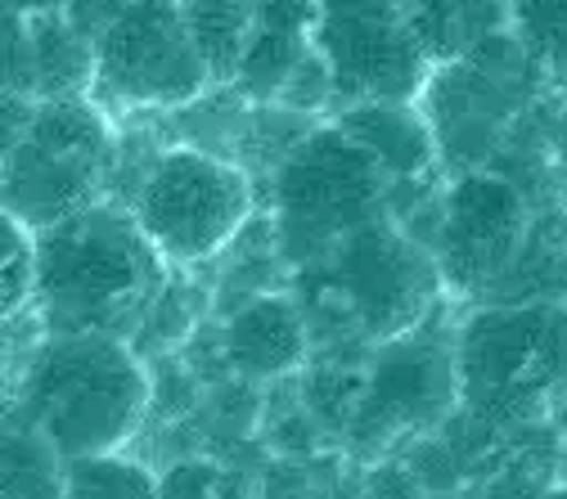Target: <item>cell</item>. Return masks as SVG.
<instances>
[{
    "mask_svg": "<svg viewBox=\"0 0 567 499\" xmlns=\"http://www.w3.org/2000/svg\"><path fill=\"white\" fill-rule=\"evenodd\" d=\"M172 261L135 226L131 207L104 198L37 230V298L50 333L135 337L167 293Z\"/></svg>",
    "mask_w": 567,
    "mask_h": 499,
    "instance_id": "6da1fadb",
    "label": "cell"
},
{
    "mask_svg": "<svg viewBox=\"0 0 567 499\" xmlns=\"http://www.w3.org/2000/svg\"><path fill=\"white\" fill-rule=\"evenodd\" d=\"M150 370L126 337L41 333L32 346L14 414L45 433L63 459L122 450L150 414Z\"/></svg>",
    "mask_w": 567,
    "mask_h": 499,
    "instance_id": "7a4b0ae2",
    "label": "cell"
},
{
    "mask_svg": "<svg viewBox=\"0 0 567 499\" xmlns=\"http://www.w3.org/2000/svg\"><path fill=\"white\" fill-rule=\"evenodd\" d=\"M455 392L486 433H523L567 405V302H477L455 329Z\"/></svg>",
    "mask_w": 567,
    "mask_h": 499,
    "instance_id": "3957f363",
    "label": "cell"
},
{
    "mask_svg": "<svg viewBox=\"0 0 567 499\" xmlns=\"http://www.w3.org/2000/svg\"><path fill=\"white\" fill-rule=\"evenodd\" d=\"M302 289L307 320L329 311L357 337L392 342L429 324L446 283L429 248L396 217H379L333 243L320 261L302 266Z\"/></svg>",
    "mask_w": 567,
    "mask_h": 499,
    "instance_id": "277c9868",
    "label": "cell"
},
{
    "mask_svg": "<svg viewBox=\"0 0 567 499\" xmlns=\"http://www.w3.org/2000/svg\"><path fill=\"white\" fill-rule=\"evenodd\" d=\"M379 217H392V180L338 122L311 126L275 163V248L289 266L320 261Z\"/></svg>",
    "mask_w": 567,
    "mask_h": 499,
    "instance_id": "5b68a950",
    "label": "cell"
},
{
    "mask_svg": "<svg viewBox=\"0 0 567 499\" xmlns=\"http://www.w3.org/2000/svg\"><path fill=\"white\" fill-rule=\"evenodd\" d=\"M549 77L514 37V28L491 32L464 54L433 67L419 91V108L437 135V158L451 176L486 167L505 145L509 126L545 95Z\"/></svg>",
    "mask_w": 567,
    "mask_h": 499,
    "instance_id": "8992f818",
    "label": "cell"
},
{
    "mask_svg": "<svg viewBox=\"0 0 567 499\" xmlns=\"http://www.w3.org/2000/svg\"><path fill=\"white\" fill-rule=\"evenodd\" d=\"M117 131L100 100H37L19 149L0 163V202L45 230L104 198L117 171Z\"/></svg>",
    "mask_w": 567,
    "mask_h": 499,
    "instance_id": "52a82bcc",
    "label": "cell"
},
{
    "mask_svg": "<svg viewBox=\"0 0 567 499\" xmlns=\"http://www.w3.org/2000/svg\"><path fill=\"white\" fill-rule=\"evenodd\" d=\"M252 176L198 145H167L135 176L131 217L172 266L212 261L252 221Z\"/></svg>",
    "mask_w": 567,
    "mask_h": 499,
    "instance_id": "ba28073f",
    "label": "cell"
},
{
    "mask_svg": "<svg viewBox=\"0 0 567 499\" xmlns=\"http://www.w3.org/2000/svg\"><path fill=\"white\" fill-rule=\"evenodd\" d=\"M212 86L207 63L189 37L181 0H135L95 41V91L109 113H176Z\"/></svg>",
    "mask_w": 567,
    "mask_h": 499,
    "instance_id": "9c48e42d",
    "label": "cell"
},
{
    "mask_svg": "<svg viewBox=\"0 0 567 499\" xmlns=\"http://www.w3.org/2000/svg\"><path fill=\"white\" fill-rule=\"evenodd\" d=\"M536 207L545 202H532V194L518 180H509L495 167H473L451 176L429 239L446 293L482 302L486 289L505 274V266L523 248Z\"/></svg>",
    "mask_w": 567,
    "mask_h": 499,
    "instance_id": "30bf717a",
    "label": "cell"
},
{
    "mask_svg": "<svg viewBox=\"0 0 567 499\" xmlns=\"http://www.w3.org/2000/svg\"><path fill=\"white\" fill-rule=\"evenodd\" d=\"M316 45L333 67L338 108L419 100L433 77V59L410 28V0H320Z\"/></svg>",
    "mask_w": 567,
    "mask_h": 499,
    "instance_id": "8fae6325",
    "label": "cell"
},
{
    "mask_svg": "<svg viewBox=\"0 0 567 499\" xmlns=\"http://www.w3.org/2000/svg\"><path fill=\"white\" fill-rule=\"evenodd\" d=\"M419 329H410L392 342H379L370 378L361 387L357 437L388 441L396 433H419V427H433L451 405H460L455 337H451V346H437L429 337H419Z\"/></svg>",
    "mask_w": 567,
    "mask_h": 499,
    "instance_id": "7c38bea8",
    "label": "cell"
},
{
    "mask_svg": "<svg viewBox=\"0 0 567 499\" xmlns=\"http://www.w3.org/2000/svg\"><path fill=\"white\" fill-rule=\"evenodd\" d=\"M333 122L357 139V145L383 167V176L396 185H429L442 167L437 135L414 100H361L342 104Z\"/></svg>",
    "mask_w": 567,
    "mask_h": 499,
    "instance_id": "4fadbf2b",
    "label": "cell"
},
{
    "mask_svg": "<svg viewBox=\"0 0 567 499\" xmlns=\"http://www.w3.org/2000/svg\"><path fill=\"white\" fill-rule=\"evenodd\" d=\"M221 346H226V361L252 378H279L307 361L311 351V324L298 298H284V293H261L252 302H244L226 329H221Z\"/></svg>",
    "mask_w": 567,
    "mask_h": 499,
    "instance_id": "5bb4252c",
    "label": "cell"
},
{
    "mask_svg": "<svg viewBox=\"0 0 567 499\" xmlns=\"http://www.w3.org/2000/svg\"><path fill=\"white\" fill-rule=\"evenodd\" d=\"M482 302H567V211L558 202L536 207L523 248Z\"/></svg>",
    "mask_w": 567,
    "mask_h": 499,
    "instance_id": "9a60e30c",
    "label": "cell"
},
{
    "mask_svg": "<svg viewBox=\"0 0 567 499\" xmlns=\"http://www.w3.org/2000/svg\"><path fill=\"white\" fill-rule=\"evenodd\" d=\"M37 100H73L95 91V41L68 23L63 10L28 14Z\"/></svg>",
    "mask_w": 567,
    "mask_h": 499,
    "instance_id": "2e32d148",
    "label": "cell"
},
{
    "mask_svg": "<svg viewBox=\"0 0 567 499\" xmlns=\"http://www.w3.org/2000/svg\"><path fill=\"white\" fill-rule=\"evenodd\" d=\"M63 450L28 418H0V499H63Z\"/></svg>",
    "mask_w": 567,
    "mask_h": 499,
    "instance_id": "e0dca14e",
    "label": "cell"
},
{
    "mask_svg": "<svg viewBox=\"0 0 567 499\" xmlns=\"http://www.w3.org/2000/svg\"><path fill=\"white\" fill-rule=\"evenodd\" d=\"M509 6L514 0H410V28L437 67L477 45L482 37L505 32Z\"/></svg>",
    "mask_w": 567,
    "mask_h": 499,
    "instance_id": "ac0fdd59",
    "label": "cell"
},
{
    "mask_svg": "<svg viewBox=\"0 0 567 499\" xmlns=\"http://www.w3.org/2000/svg\"><path fill=\"white\" fill-rule=\"evenodd\" d=\"M189 37L207 63V73L217 86L235 82L239 54L252 37V6L248 0H181Z\"/></svg>",
    "mask_w": 567,
    "mask_h": 499,
    "instance_id": "d6986e66",
    "label": "cell"
},
{
    "mask_svg": "<svg viewBox=\"0 0 567 499\" xmlns=\"http://www.w3.org/2000/svg\"><path fill=\"white\" fill-rule=\"evenodd\" d=\"M316 45L311 32H289V28H261L252 23V37L239 54V67H235V91L248 100V104H275L284 82L293 77V67L302 63V54Z\"/></svg>",
    "mask_w": 567,
    "mask_h": 499,
    "instance_id": "ffe728a7",
    "label": "cell"
},
{
    "mask_svg": "<svg viewBox=\"0 0 567 499\" xmlns=\"http://www.w3.org/2000/svg\"><path fill=\"white\" fill-rule=\"evenodd\" d=\"M63 499H158V472L122 450L82 455L68 459Z\"/></svg>",
    "mask_w": 567,
    "mask_h": 499,
    "instance_id": "44dd1931",
    "label": "cell"
},
{
    "mask_svg": "<svg viewBox=\"0 0 567 499\" xmlns=\"http://www.w3.org/2000/svg\"><path fill=\"white\" fill-rule=\"evenodd\" d=\"M37 298V230L0 202V324Z\"/></svg>",
    "mask_w": 567,
    "mask_h": 499,
    "instance_id": "7402d4cb",
    "label": "cell"
},
{
    "mask_svg": "<svg viewBox=\"0 0 567 499\" xmlns=\"http://www.w3.org/2000/svg\"><path fill=\"white\" fill-rule=\"evenodd\" d=\"M509 28L549 82L567 86V0H514Z\"/></svg>",
    "mask_w": 567,
    "mask_h": 499,
    "instance_id": "603a6c76",
    "label": "cell"
},
{
    "mask_svg": "<svg viewBox=\"0 0 567 499\" xmlns=\"http://www.w3.org/2000/svg\"><path fill=\"white\" fill-rule=\"evenodd\" d=\"M158 499H257V486L217 459H181L158 472Z\"/></svg>",
    "mask_w": 567,
    "mask_h": 499,
    "instance_id": "cb8c5ba5",
    "label": "cell"
},
{
    "mask_svg": "<svg viewBox=\"0 0 567 499\" xmlns=\"http://www.w3.org/2000/svg\"><path fill=\"white\" fill-rule=\"evenodd\" d=\"M279 108H293V113H307V117H320L324 108H338V91H333V67L329 59L320 54V45H311L302 54V63L293 67V77L284 82Z\"/></svg>",
    "mask_w": 567,
    "mask_h": 499,
    "instance_id": "d4e9b609",
    "label": "cell"
},
{
    "mask_svg": "<svg viewBox=\"0 0 567 499\" xmlns=\"http://www.w3.org/2000/svg\"><path fill=\"white\" fill-rule=\"evenodd\" d=\"M0 86L23 91V95H32V100H37L28 14H10V10H0Z\"/></svg>",
    "mask_w": 567,
    "mask_h": 499,
    "instance_id": "484cf974",
    "label": "cell"
},
{
    "mask_svg": "<svg viewBox=\"0 0 567 499\" xmlns=\"http://www.w3.org/2000/svg\"><path fill=\"white\" fill-rule=\"evenodd\" d=\"M131 6H135V0H63V14H68V23H73L78 32L100 41Z\"/></svg>",
    "mask_w": 567,
    "mask_h": 499,
    "instance_id": "4316f807",
    "label": "cell"
},
{
    "mask_svg": "<svg viewBox=\"0 0 567 499\" xmlns=\"http://www.w3.org/2000/svg\"><path fill=\"white\" fill-rule=\"evenodd\" d=\"M32 113H37V100L32 95L0 86V163H6L19 149V139H23L28 122H32Z\"/></svg>",
    "mask_w": 567,
    "mask_h": 499,
    "instance_id": "83f0119b",
    "label": "cell"
},
{
    "mask_svg": "<svg viewBox=\"0 0 567 499\" xmlns=\"http://www.w3.org/2000/svg\"><path fill=\"white\" fill-rule=\"evenodd\" d=\"M549 176H554V198L567 211V108H558L549 131Z\"/></svg>",
    "mask_w": 567,
    "mask_h": 499,
    "instance_id": "f1b7e54d",
    "label": "cell"
},
{
    "mask_svg": "<svg viewBox=\"0 0 567 499\" xmlns=\"http://www.w3.org/2000/svg\"><path fill=\"white\" fill-rule=\"evenodd\" d=\"M0 10H10V14H45V10H63V0H0Z\"/></svg>",
    "mask_w": 567,
    "mask_h": 499,
    "instance_id": "f546056e",
    "label": "cell"
},
{
    "mask_svg": "<svg viewBox=\"0 0 567 499\" xmlns=\"http://www.w3.org/2000/svg\"><path fill=\"white\" fill-rule=\"evenodd\" d=\"M540 499H567V481H563V486H549Z\"/></svg>",
    "mask_w": 567,
    "mask_h": 499,
    "instance_id": "4dcf8cb0",
    "label": "cell"
}]
</instances>
